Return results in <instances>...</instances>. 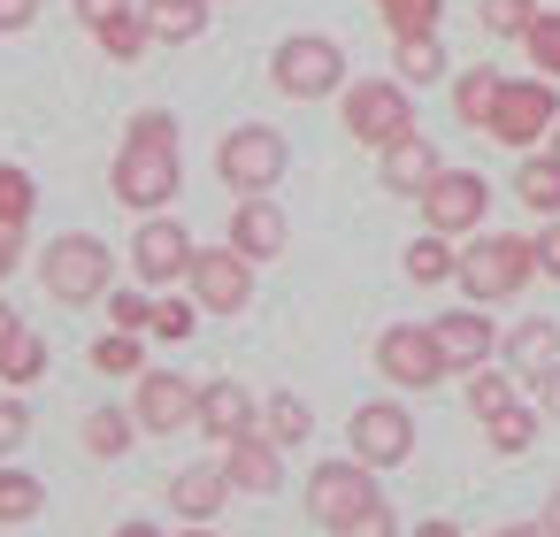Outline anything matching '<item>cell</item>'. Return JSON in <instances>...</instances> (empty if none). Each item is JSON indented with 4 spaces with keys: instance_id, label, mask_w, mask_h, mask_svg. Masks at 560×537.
Listing matches in <instances>:
<instances>
[{
    "instance_id": "1",
    "label": "cell",
    "mask_w": 560,
    "mask_h": 537,
    "mask_svg": "<svg viewBox=\"0 0 560 537\" xmlns=\"http://www.w3.org/2000/svg\"><path fill=\"white\" fill-rule=\"evenodd\" d=\"M116 200L139 208V215H162L177 192H185V162H177V116L170 108H139L124 124V154L108 170Z\"/></svg>"
},
{
    "instance_id": "2",
    "label": "cell",
    "mask_w": 560,
    "mask_h": 537,
    "mask_svg": "<svg viewBox=\"0 0 560 537\" xmlns=\"http://www.w3.org/2000/svg\"><path fill=\"white\" fill-rule=\"evenodd\" d=\"M529 277H537V246L514 238V231H483V238L460 246V277H453V284H460L476 307H499V300H514Z\"/></svg>"
},
{
    "instance_id": "3",
    "label": "cell",
    "mask_w": 560,
    "mask_h": 537,
    "mask_svg": "<svg viewBox=\"0 0 560 537\" xmlns=\"http://www.w3.org/2000/svg\"><path fill=\"white\" fill-rule=\"evenodd\" d=\"M39 284H47V300H62V307H93V300H108V284H116V254H108L93 231H62V238L39 254Z\"/></svg>"
},
{
    "instance_id": "4",
    "label": "cell",
    "mask_w": 560,
    "mask_h": 537,
    "mask_svg": "<svg viewBox=\"0 0 560 537\" xmlns=\"http://www.w3.org/2000/svg\"><path fill=\"white\" fill-rule=\"evenodd\" d=\"M269 85L284 101H330V93H346V47L323 32H292L269 55Z\"/></svg>"
},
{
    "instance_id": "5",
    "label": "cell",
    "mask_w": 560,
    "mask_h": 537,
    "mask_svg": "<svg viewBox=\"0 0 560 537\" xmlns=\"http://www.w3.org/2000/svg\"><path fill=\"white\" fill-rule=\"evenodd\" d=\"M338 116H346V139H361V147H376V154L415 131V101H407L399 78H346Z\"/></svg>"
},
{
    "instance_id": "6",
    "label": "cell",
    "mask_w": 560,
    "mask_h": 537,
    "mask_svg": "<svg viewBox=\"0 0 560 537\" xmlns=\"http://www.w3.org/2000/svg\"><path fill=\"white\" fill-rule=\"evenodd\" d=\"M552 124H560L552 78H506V85H499V108H491V124H483V139H499V147H514V154H537V147L552 139Z\"/></svg>"
},
{
    "instance_id": "7",
    "label": "cell",
    "mask_w": 560,
    "mask_h": 537,
    "mask_svg": "<svg viewBox=\"0 0 560 537\" xmlns=\"http://www.w3.org/2000/svg\"><path fill=\"white\" fill-rule=\"evenodd\" d=\"M284 162H292V147H284V131H269V124H238V131H223V147H215V177L246 200V192H277L284 185Z\"/></svg>"
},
{
    "instance_id": "8",
    "label": "cell",
    "mask_w": 560,
    "mask_h": 537,
    "mask_svg": "<svg viewBox=\"0 0 560 537\" xmlns=\"http://www.w3.org/2000/svg\"><path fill=\"white\" fill-rule=\"evenodd\" d=\"M376 369H384V384H399V392H430V384L453 376L430 323H384V330H376Z\"/></svg>"
},
{
    "instance_id": "9",
    "label": "cell",
    "mask_w": 560,
    "mask_h": 537,
    "mask_svg": "<svg viewBox=\"0 0 560 537\" xmlns=\"http://www.w3.org/2000/svg\"><path fill=\"white\" fill-rule=\"evenodd\" d=\"M422 208V231H445V238H476L483 215H491V185L476 170H438L430 192L415 200Z\"/></svg>"
},
{
    "instance_id": "10",
    "label": "cell",
    "mask_w": 560,
    "mask_h": 537,
    "mask_svg": "<svg viewBox=\"0 0 560 537\" xmlns=\"http://www.w3.org/2000/svg\"><path fill=\"white\" fill-rule=\"evenodd\" d=\"M346 453L369 460V468H399V460L415 453V415H407L399 399H369V407H353V422H346Z\"/></svg>"
},
{
    "instance_id": "11",
    "label": "cell",
    "mask_w": 560,
    "mask_h": 537,
    "mask_svg": "<svg viewBox=\"0 0 560 537\" xmlns=\"http://www.w3.org/2000/svg\"><path fill=\"white\" fill-rule=\"evenodd\" d=\"M192 254H200V246H192V231H185L177 215H147L139 238H131V277L154 284V292H162V284H185V277H192Z\"/></svg>"
},
{
    "instance_id": "12",
    "label": "cell",
    "mask_w": 560,
    "mask_h": 537,
    "mask_svg": "<svg viewBox=\"0 0 560 537\" xmlns=\"http://www.w3.org/2000/svg\"><path fill=\"white\" fill-rule=\"evenodd\" d=\"M192 300L208 307V315H246V300H254V261L223 238V246H200L192 254Z\"/></svg>"
},
{
    "instance_id": "13",
    "label": "cell",
    "mask_w": 560,
    "mask_h": 537,
    "mask_svg": "<svg viewBox=\"0 0 560 537\" xmlns=\"http://www.w3.org/2000/svg\"><path fill=\"white\" fill-rule=\"evenodd\" d=\"M369 499H376V468H369V460L346 453V460H315V468H307V514H315L323 529H338V522H346L353 506H369Z\"/></svg>"
},
{
    "instance_id": "14",
    "label": "cell",
    "mask_w": 560,
    "mask_h": 537,
    "mask_svg": "<svg viewBox=\"0 0 560 537\" xmlns=\"http://www.w3.org/2000/svg\"><path fill=\"white\" fill-rule=\"evenodd\" d=\"M131 415H139V430L170 437V430H185V422L200 415V384H185L177 369H139V399H131Z\"/></svg>"
},
{
    "instance_id": "15",
    "label": "cell",
    "mask_w": 560,
    "mask_h": 537,
    "mask_svg": "<svg viewBox=\"0 0 560 537\" xmlns=\"http://www.w3.org/2000/svg\"><path fill=\"white\" fill-rule=\"evenodd\" d=\"M231 246H238L246 261H277V254L292 246V223H284V208H277L269 192H246V200L231 208Z\"/></svg>"
},
{
    "instance_id": "16",
    "label": "cell",
    "mask_w": 560,
    "mask_h": 537,
    "mask_svg": "<svg viewBox=\"0 0 560 537\" xmlns=\"http://www.w3.org/2000/svg\"><path fill=\"white\" fill-rule=\"evenodd\" d=\"M192 430H208L215 445H231V437L261 430V407L246 399V384H238V376H215V384H200V415H192Z\"/></svg>"
},
{
    "instance_id": "17",
    "label": "cell",
    "mask_w": 560,
    "mask_h": 537,
    "mask_svg": "<svg viewBox=\"0 0 560 537\" xmlns=\"http://www.w3.org/2000/svg\"><path fill=\"white\" fill-rule=\"evenodd\" d=\"M223 476H231V491H277L284 483V445L269 437V430H246V437H231L223 445Z\"/></svg>"
},
{
    "instance_id": "18",
    "label": "cell",
    "mask_w": 560,
    "mask_h": 537,
    "mask_svg": "<svg viewBox=\"0 0 560 537\" xmlns=\"http://www.w3.org/2000/svg\"><path fill=\"white\" fill-rule=\"evenodd\" d=\"M430 330H438L445 369H460V376H468V369H483V361H491V315H483L476 300H468V307H445Z\"/></svg>"
},
{
    "instance_id": "19",
    "label": "cell",
    "mask_w": 560,
    "mask_h": 537,
    "mask_svg": "<svg viewBox=\"0 0 560 537\" xmlns=\"http://www.w3.org/2000/svg\"><path fill=\"white\" fill-rule=\"evenodd\" d=\"M376 170H384V192L422 200V192H430V177H438L445 162H438V147H430L422 131H407V139H392V147H384V162H376Z\"/></svg>"
},
{
    "instance_id": "20",
    "label": "cell",
    "mask_w": 560,
    "mask_h": 537,
    "mask_svg": "<svg viewBox=\"0 0 560 537\" xmlns=\"http://www.w3.org/2000/svg\"><path fill=\"white\" fill-rule=\"evenodd\" d=\"M223 499H231L223 460H200V468H177V476H170V506H177L185 522H215V514H223Z\"/></svg>"
},
{
    "instance_id": "21",
    "label": "cell",
    "mask_w": 560,
    "mask_h": 537,
    "mask_svg": "<svg viewBox=\"0 0 560 537\" xmlns=\"http://www.w3.org/2000/svg\"><path fill=\"white\" fill-rule=\"evenodd\" d=\"M208 9H215V0H139L154 47H192V39H208Z\"/></svg>"
},
{
    "instance_id": "22",
    "label": "cell",
    "mask_w": 560,
    "mask_h": 537,
    "mask_svg": "<svg viewBox=\"0 0 560 537\" xmlns=\"http://www.w3.org/2000/svg\"><path fill=\"white\" fill-rule=\"evenodd\" d=\"M552 361H560V323H552V315H529V323H514V338H506V369H514L522 384H537Z\"/></svg>"
},
{
    "instance_id": "23",
    "label": "cell",
    "mask_w": 560,
    "mask_h": 537,
    "mask_svg": "<svg viewBox=\"0 0 560 537\" xmlns=\"http://www.w3.org/2000/svg\"><path fill=\"white\" fill-rule=\"evenodd\" d=\"M392 70H399V85H438V78H445V39H438V32L392 39Z\"/></svg>"
},
{
    "instance_id": "24",
    "label": "cell",
    "mask_w": 560,
    "mask_h": 537,
    "mask_svg": "<svg viewBox=\"0 0 560 537\" xmlns=\"http://www.w3.org/2000/svg\"><path fill=\"white\" fill-rule=\"evenodd\" d=\"M499 85H506V78H499L491 62L460 70V78H453V116H460L468 131H483V124H491V108H499Z\"/></svg>"
},
{
    "instance_id": "25",
    "label": "cell",
    "mask_w": 560,
    "mask_h": 537,
    "mask_svg": "<svg viewBox=\"0 0 560 537\" xmlns=\"http://www.w3.org/2000/svg\"><path fill=\"white\" fill-rule=\"evenodd\" d=\"M537 430H545V415H537V407H522V399H506L499 415H483V437H491V453H506V460H514V453H529V445H537Z\"/></svg>"
},
{
    "instance_id": "26",
    "label": "cell",
    "mask_w": 560,
    "mask_h": 537,
    "mask_svg": "<svg viewBox=\"0 0 560 537\" xmlns=\"http://www.w3.org/2000/svg\"><path fill=\"white\" fill-rule=\"evenodd\" d=\"M514 200H522L529 215H560V162H552V154H522V170H514Z\"/></svg>"
},
{
    "instance_id": "27",
    "label": "cell",
    "mask_w": 560,
    "mask_h": 537,
    "mask_svg": "<svg viewBox=\"0 0 560 537\" xmlns=\"http://www.w3.org/2000/svg\"><path fill=\"white\" fill-rule=\"evenodd\" d=\"M407 277H415V284H453V277H460L453 238H445V231H422V238L407 246Z\"/></svg>"
},
{
    "instance_id": "28",
    "label": "cell",
    "mask_w": 560,
    "mask_h": 537,
    "mask_svg": "<svg viewBox=\"0 0 560 537\" xmlns=\"http://www.w3.org/2000/svg\"><path fill=\"white\" fill-rule=\"evenodd\" d=\"M131 437H139V415H124V407H93L85 415V453L93 460H116Z\"/></svg>"
},
{
    "instance_id": "29",
    "label": "cell",
    "mask_w": 560,
    "mask_h": 537,
    "mask_svg": "<svg viewBox=\"0 0 560 537\" xmlns=\"http://www.w3.org/2000/svg\"><path fill=\"white\" fill-rule=\"evenodd\" d=\"M39 376H47V338H39V330H16L9 346H0V384L24 392V384H39Z\"/></svg>"
},
{
    "instance_id": "30",
    "label": "cell",
    "mask_w": 560,
    "mask_h": 537,
    "mask_svg": "<svg viewBox=\"0 0 560 537\" xmlns=\"http://www.w3.org/2000/svg\"><path fill=\"white\" fill-rule=\"evenodd\" d=\"M93 39H101V55H108V62H139V55L154 47V32H147V16H139V9H124V16H108V24H101Z\"/></svg>"
},
{
    "instance_id": "31",
    "label": "cell",
    "mask_w": 560,
    "mask_h": 537,
    "mask_svg": "<svg viewBox=\"0 0 560 537\" xmlns=\"http://www.w3.org/2000/svg\"><path fill=\"white\" fill-rule=\"evenodd\" d=\"M39 506H47V483H39L32 468H0V522L16 529V522H32Z\"/></svg>"
},
{
    "instance_id": "32",
    "label": "cell",
    "mask_w": 560,
    "mask_h": 537,
    "mask_svg": "<svg viewBox=\"0 0 560 537\" xmlns=\"http://www.w3.org/2000/svg\"><path fill=\"white\" fill-rule=\"evenodd\" d=\"M261 430H269L277 445H307V430H315V415H307V399H300V392H277V399L261 407Z\"/></svg>"
},
{
    "instance_id": "33",
    "label": "cell",
    "mask_w": 560,
    "mask_h": 537,
    "mask_svg": "<svg viewBox=\"0 0 560 537\" xmlns=\"http://www.w3.org/2000/svg\"><path fill=\"white\" fill-rule=\"evenodd\" d=\"M369 9L392 24V39H407V32H438V16H445V0H369Z\"/></svg>"
},
{
    "instance_id": "34",
    "label": "cell",
    "mask_w": 560,
    "mask_h": 537,
    "mask_svg": "<svg viewBox=\"0 0 560 537\" xmlns=\"http://www.w3.org/2000/svg\"><path fill=\"white\" fill-rule=\"evenodd\" d=\"M506 399H514V369H491V361H483V369H468V415H476V422H483V415H499Z\"/></svg>"
},
{
    "instance_id": "35",
    "label": "cell",
    "mask_w": 560,
    "mask_h": 537,
    "mask_svg": "<svg viewBox=\"0 0 560 537\" xmlns=\"http://www.w3.org/2000/svg\"><path fill=\"white\" fill-rule=\"evenodd\" d=\"M476 24H483V39H522L537 24V0H483Z\"/></svg>"
},
{
    "instance_id": "36",
    "label": "cell",
    "mask_w": 560,
    "mask_h": 537,
    "mask_svg": "<svg viewBox=\"0 0 560 537\" xmlns=\"http://www.w3.org/2000/svg\"><path fill=\"white\" fill-rule=\"evenodd\" d=\"M32 208H39V185H32L16 162H0V223H16V231H24Z\"/></svg>"
},
{
    "instance_id": "37",
    "label": "cell",
    "mask_w": 560,
    "mask_h": 537,
    "mask_svg": "<svg viewBox=\"0 0 560 537\" xmlns=\"http://www.w3.org/2000/svg\"><path fill=\"white\" fill-rule=\"evenodd\" d=\"M93 369H101V376H139V369H147V353H139V330H108V338L93 346Z\"/></svg>"
},
{
    "instance_id": "38",
    "label": "cell",
    "mask_w": 560,
    "mask_h": 537,
    "mask_svg": "<svg viewBox=\"0 0 560 537\" xmlns=\"http://www.w3.org/2000/svg\"><path fill=\"white\" fill-rule=\"evenodd\" d=\"M330 537H407V529H399V514H392V499L376 491V499H369V506H353V514H346V522H338Z\"/></svg>"
},
{
    "instance_id": "39",
    "label": "cell",
    "mask_w": 560,
    "mask_h": 537,
    "mask_svg": "<svg viewBox=\"0 0 560 537\" xmlns=\"http://www.w3.org/2000/svg\"><path fill=\"white\" fill-rule=\"evenodd\" d=\"M522 47H529L537 78H552V85H560V16H552V9H537V24L522 32Z\"/></svg>"
},
{
    "instance_id": "40",
    "label": "cell",
    "mask_w": 560,
    "mask_h": 537,
    "mask_svg": "<svg viewBox=\"0 0 560 537\" xmlns=\"http://www.w3.org/2000/svg\"><path fill=\"white\" fill-rule=\"evenodd\" d=\"M162 346H185L200 330V300H154V323H147Z\"/></svg>"
},
{
    "instance_id": "41",
    "label": "cell",
    "mask_w": 560,
    "mask_h": 537,
    "mask_svg": "<svg viewBox=\"0 0 560 537\" xmlns=\"http://www.w3.org/2000/svg\"><path fill=\"white\" fill-rule=\"evenodd\" d=\"M108 323L147 338V323H154V300H147V292H116V284H108Z\"/></svg>"
},
{
    "instance_id": "42",
    "label": "cell",
    "mask_w": 560,
    "mask_h": 537,
    "mask_svg": "<svg viewBox=\"0 0 560 537\" xmlns=\"http://www.w3.org/2000/svg\"><path fill=\"white\" fill-rule=\"evenodd\" d=\"M24 437H32V407H24V399L9 392V399H0V460H9V453H16Z\"/></svg>"
},
{
    "instance_id": "43",
    "label": "cell",
    "mask_w": 560,
    "mask_h": 537,
    "mask_svg": "<svg viewBox=\"0 0 560 537\" xmlns=\"http://www.w3.org/2000/svg\"><path fill=\"white\" fill-rule=\"evenodd\" d=\"M529 246H537V277H552V284H560V215H545V231H537Z\"/></svg>"
},
{
    "instance_id": "44",
    "label": "cell",
    "mask_w": 560,
    "mask_h": 537,
    "mask_svg": "<svg viewBox=\"0 0 560 537\" xmlns=\"http://www.w3.org/2000/svg\"><path fill=\"white\" fill-rule=\"evenodd\" d=\"M124 9H139V0H78V16H85V32H101L108 16H124Z\"/></svg>"
},
{
    "instance_id": "45",
    "label": "cell",
    "mask_w": 560,
    "mask_h": 537,
    "mask_svg": "<svg viewBox=\"0 0 560 537\" xmlns=\"http://www.w3.org/2000/svg\"><path fill=\"white\" fill-rule=\"evenodd\" d=\"M16 261H24V231H16V223H0V284L16 277Z\"/></svg>"
},
{
    "instance_id": "46",
    "label": "cell",
    "mask_w": 560,
    "mask_h": 537,
    "mask_svg": "<svg viewBox=\"0 0 560 537\" xmlns=\"http://www.w3.org/2000/svg\"><path fill=\"white\" fill-rule=\"evenodd\" d=\"M537 415H545V422H560V361L537 376Z\"/></svg>"
},
{
    "instance_id": "47",
    "label": "cell",
    "mask_w": 560,
    "mask_h": 537,
    "mask_svg": "<svg viewBox=\"0 0 560 537\" xmlns=\"http://www.w3.org/2000/svg\"><path fill=\"white\" fill-rule=\"evenodd\" d=\"M39 16V0H0V32H32Z\"/></svg>"
},
{
    "instance_id": "48",
    "label": "cell",
    "mask_w": 560,
    "mask_h": 537,
    "mask_svg": "<svg viewBox=\"0 0 560 537\" xmlns=\"http://www.w3.org/2000/svg\"><path fill=\"white\" fill-rule=\"evenodd\" d=\"M407 537H460V522H445V514H438V522H415Z\"/></svg>"
},
{
    "instance_id": "49",
    "label": "cell",
    "mask_w": 560,
    "mask_h": 537,
    "mask_svg": "<svg viewBox=\"0 0 560 537\" xmlns=\"http://www.w3.org/2000/svg\"><path fill=\"white\" fill-rule=\"evenodd\" d=\"M491 537H545V522H506V529H491Z\"/></svg>"
},
{
    "instance_id": "50",
    "label": "cell",
    "mask_w": 560,
    "mask_h": 537,
    "mask_svg": "<svg viewBox=\"0 0 560 537\" xmlns=\"http://www.w3.org/2000/svg\"><path fill=\"white\" fill-rule=\"evenodd\" d=\"M545 537H560V483H552V499H545Z\"/></svg>"
},
{
    "instance_id": "51",
    "label": "cell",
    "mask_w": 560,
    "mask_h": 537,
    "mask_svg": "<svg viewBox=\"0 0 560 537\" xmlns=\"http://www.w3.org/2000/svg\"><path fill=\"white\" fill-rule=\"evenodd\" d=\"M16 330H24V323H16V307H9V300H0V346H9Z\"/></svg>"
},
{
    "instance_id": "52",
    "label": "cell",
    "mask_w": 560,
    "mask_h": 537,
    "mask_svg": "<svg viewBox=\"0 0 560 537\" xmlns=\"http://www.w3.org/2000/svg\"><path fill=\"white\" fill-rule=\"evenodd\" d=\"M116 537H162V529H154V522H124Z\"/></svg>"
},
{
    "instance_id": "53",
    "label": "cell",
    "mask_w": 560,
    "mask_h": 537,
    "mask_svg": "<svg viewBox=\"0 0 560 537\" xmlns=\"http://www.w3.org/2000/svg\"><path fill=\"white\" fill-rule=\"evenodd\" d=\"M177 537H208V522H185V529H177Z\"/></svg>"
},
{
    "instance_id": "54",
    "label": "cell",
    "mask_w": 560,
    "mask_h": 537,
    "mask_svg": "<svg viewBox=\"0 0 560 537\" xmlns=\"http://www.w3.org/2000/svg\"><path fill=\"white\" fill-rule=\"evenodd\" d=\"M545 154H552V162H560V124H552V139H545Z\"/></svg>"
}]
</instances>
